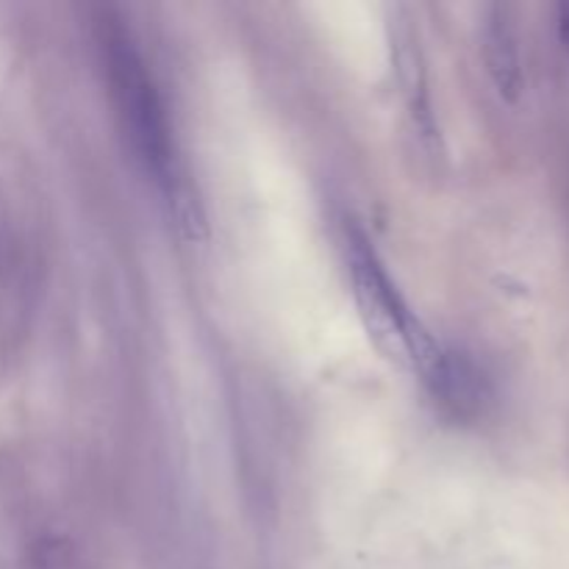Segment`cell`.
Instances as JSON below:
<instances>
[{"label": "cell", "mask_w": 569, "mask_h": 569, "mask_svg": "<svg viewBox=\"0 0 569 569\" xmlns=\"http://www.w3.org/2000/svg\"><path fill=\"white\" fill-rule=\"evenodd\" d=\"M100 50L109 72V87L114 94L117 114L122 128L131 137L133 150L144 161L148 172H153L172 203L178 206L181 226H192V203L187 200V183L176 170V142H172L170 120H167L164 100L153 81V72L144 64L131 31H126L120 20H103L100 26Z\"/></svg>", "instance_id": "cell-1"}, {"label": "cell", "mask_w": 569, "mask_h": 569, "mask_svg": "<svg viewBox=\"0 0 569 569\" xmlns=\"http://www.w3.org/2000/svg\"><path fill=\"white\" fill-rule=\"evenodd\" d=\"M345 261H348L356 306L370 337L383 353L415 367V372H420L426 387L431 389L448 361V350L428 333L420 317L411 311L398 283L383 267L378 250L353 222L345 226Z\"/></svg>", "instance_id": "cell-2"}, {"label": "cell", "mask_w": 569, "mask_h": 569, "mask_svg": "<svg viewBox=\"0 0 569 569\" xmlns=\"http://www.w3.org/2000/svg\"><path fill=\"white\" fill-rule=\"evenodd\" d=\"M389 50H392L395 76H398L411 139L422 159L431 167H439V161L445 159V148L442 131H439L437 114H433L426 50H422L420 28L415 26V17L403 6L389 9Z\"/></svg>", "instance_id": "cell-3"}, {"label": "cell", "mask_w": 569, "mask_h": 569, "mask_svg": "<svg viewBox=\"0 0 569 569\" xmlns=\"http://www.w3.org/2000/svg\"><path fill=\"white\" fill-rule=\"evenodd\" d=\"M481 42L495 89L506 103H517L526 92V67H522L520 33H517L509 6H489Z\"/></svg>", "instance_id": "cell-4"}, {"label": "cell", "mask_w": 569, "mask_h": 569, "mask_svg": "<svg viewBox=\"0 0 569 569\" xmlns=\"http://www.w3.org/2000/svg\"><path fill=\"white\" fill-rule=\"evenodd\" d=\"M556 33H559L561 48L569 53V3L556 6Z\"/></svg>", "instance_id": "cell-5"}]
</instances>
